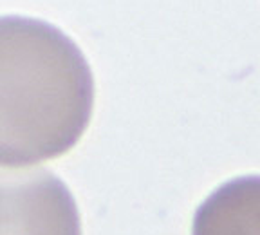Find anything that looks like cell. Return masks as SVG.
<instances>
[{
    "mask_svg": "<svg viewBox=\"0 0 260 235\" xmlns=\"http://www.w3.org/2000/svg\"><path fill=\"white\" fill-rule=\"evenodd\" d=\"M0 235H81L76 199L45 166L0 165Z\"/></svg>",
    "mask_w": 260,
    "mask_h": 235,
    "instance_id": "7a4b0ae2",
    "label": "cell"
},
{
    "mask_svg": "<svg viewBox=\"0 0 260 235\" xmlns=\"http://www.w3.org/2000/svg\"><path fill=\"white\" fill-rule=\"evenodd\" d=\"M92 109L94 76L76 42L49 22L0 16V165L69 152Z\"/></svg>",
    "mask_w": 260,
    "mask_h": 235,
    "instance_id": "6da1fadb",
    "label": "cell"
},
{
    "mask_svg": "<svg viewBox=\"0 0 260 235\" xmlns=\"http://www.w3.org/2000/svg\"><path fill=\"white\" fill-rule=\"evenodd\" d=\"M191 235H260V175L222 183L193 215Z\"/></svg>",
    "mask_w": 260,
    "mask_h": 235,
    "instance_id": "3957f363",
    "label": "cell"
}]
</instances>
